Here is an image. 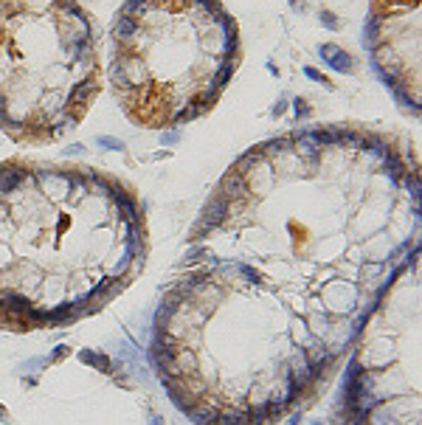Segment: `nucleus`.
<instances>
[{
	"label": "nucleus",
	"mask_w": 422,
	"mask_h": 425,
	"mask_svg": "<svg viewBox=\"0 0 422 425\" xmlns=\"http://www.w3.org/2000/svg\"><path fill=\"white\" fill-rule=\"evenodd\" d=\"M189 239L194 262L251 270L346 355L419 251V175L380 133H284L239 155Z\"/></svg>",
	"instance_id": "nucleus-1"
},
{
	"label": "nucleus",
	"mask_w": 422,
	"mask_h": 425,
	"mask_svg": "<svg viewBox=\"0 0 422 425\" xmlns=\"http://www.w3.org/2000/svg\"><path fill=\"white\" fill-rule=\"evenodd\" d=\"M341 360L282 293L228 262H197L155 313L152 363L197 425L282 422Z\"/></svg>",
	"instance_id": "nucleus-2"
},
{
	"label": "nucleus",
	"mask_w": 422,
	"mask_h": 425,
	"mask_svg": "<svg viewBox=\"0 0 422 425\" xmlns=\"http://www.w3.org/2000/svg\"><path fill=\"white\" fill-rule=\"evenodd\" d=\"M146 259L135 192L91 166L0 164V324L82 321L133 285Z\"/></svg>",
	"instance_id": "nucleus-3"
},
{
	"label": "nucleus",
	"mask_w": 422,
	"mask_h": 425,
	"mask_svg": "<svg viewBox=\"0 0 422 425\" xmlns=\"http://www.w3.org/2000/svg\"><path fill=\"white\" fill-rule=\"evenodd\" d=\"M239 59V28L220 0H127L110 85L133 124L175 130L220 102Z\"/></svg>",
	"instance_id": "nucleus-4"
},
{
	"label": "nucleus",
	"mask_w": 422,
	"mask_h": 425,
	"mask_svg": "<svg viewBox=\"0 0 422 425\" xmlns=\"http://www.w3.org/2000/svg\"><path fill=\"white\" fill-rule=\"evenodd\" d=\"M102 93L93 23L76 0H0V130L48 144Z\"/></svg>",
	"instance_id": "nucleus-5"
},
{
	"label": "nucleus",
	"mask_w": 422,
	"mask_h": 425,
	"mask_svg": "<svg viewBox=\"0 0 422 425\" xmlns=\"http://www.w3.org/2000/svg\"><path fill=\"white\" fill-rule=\"evenodd\" d=\"M352 349L335 425H419V251L374 301Z\"/></svg>",
	"instance_id": "nucleus-6"
},
{
	"label": "nucleus",
	"mask_w": 422,
	"mask_h": 425,
	"mask_svg": "<svg viewBox=\"0 0 422 425\" xmlns=\"http://www.w3.org/2000/svg\"><path fill=\"white\" fill-rule=\"evenodd\" d=\"M366 43L380 79L419 113V0H372Z\"/></svg>",
	"instance_id": "nucleus-7"
}]
</instances>
